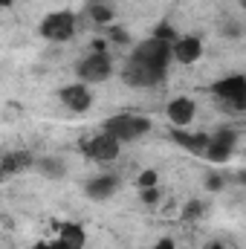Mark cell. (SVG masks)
I'll return each mask as SVG.
<instances>
[{
	"label": "cell",
	"mask_w": 246,
	"mask_h": 249,
	"mask_svg": "<svg viewBox=\"0 0 246 249\" xmlns=\"http://www.w3.org/2000/svg\"><path fill=\"white\" fill-rule=\"evenodd\" d=\"M171 139L177 145H183L185 151H191V154H203L209 148V133H188L185 127H174L171 130Z\"/></svg>",
	"instance_id": "13"
},
{
	"label": "cell",
	"mask_w": 246,
	"mask_h": 249,
	"mask_svg": "<svg viewBox=\"0 0 246 249\" xmlns=\"http://www.w3.org/2000/svg\"><path fill=\"white\" fill-rule=\"evenodd\" d=\"M93 3H102V0H93Z\"/></svg>",
	"instance_id": "30"
},
{
	"label": "cell",
	"mask_w": 246,
	"mask_h": 249,
	"mask_svg": "<svg viewBox=\"0 0 246 249\" xmlns=\"http://www.w3.org/2000/svg\"><path fill=\"white\" fill-rule=\"evenodd\" d=\"M58 99H61L64 107H67V110H72V113H84V110H90V105H93V93H90V87H87L84 81L61 87Z\"/></svg>",
	"instance_id": "8"
},
{
	"label": "cell",
	"mask_w": 246,
	"mask_h": 249,
	"mask_svg": "<svg viewBox=\"0 0 246 249\" xmlns=\"http://www.w3.org/2000/svg\"><path fill=\"white\" fill-rule=\"evenodd\" d=\"M32 165H35V160H32L29 151H6L3 162H0V174H3V180H9V177H15L20 171L32 168Z\"/></svg>",
	"instance_id": "11"
},
{
	"label": "cell",
	"mask_w": 246,
	"mask_h": 249,
	"mask_svg": "<svg viewBox=\"0 0 246 249\" xmlns=\"http://www.w3.org/2000/svg\"><path fill=\"white\" fill-rule=\"evenodd\" d=\"M154 249H177V247H174V241H171V238H159V241L154 244Z\"/></svg>",
	"instance_id": "24"
},
{
	"label": "cell",
	"mask_w": 246,
	"mask_h": 249,
	"mask_svg": "<svg viewBox=\"0 0 246 249\" xmlns=\"http://www.w3.org/2000/svg\"><path fill=\"white\" fill-rule=\"evenodd\" d=\"M223 35L226 38H241V26L238 23H223Z\"/></svg>",
	"instance_id": "23"
},
{
	"label": "cell",
	"mask_w": 246,
	"mask_h": 249,
	"mask_svg": "<svg viewBox=\"0 0 246 249\" xmlns=\"http://www.w3.org/2000/svg\"><path fill=\"white\" fill-rule=\"evenodd\" d=\"M90 15H93L96 23H110L113 20V9H107L105 3H93L90 6Z\"/></svg>",
	"instance_id": "16"
},
{
	"label": "cell",
	"mask_w": 246,
	"mask_h": 249,
	"mask_svg": "<svg viewBox=\"0 0 246 249\" xmlns=\"http://www.w3.org/2000/svg\"><path fill=\"white\" fill-rule=\"evenodd\" d=\"M102 130L116 136L119 142H133V139H139V136H145L151 130V119L136 116V113H116V116L102 122Z\"/></svg>",
	"instance_id": "2"
},
{
	"label": "cell",
	"mask_w": 246,
	"mask_h": 249,
	"mask_svg": "<svg viewBox=\"0 0 246 249\" xmlns=\"http://www.w3.org/2000/svg\"><path fill=\"white\" fill-rule=\"evenodd\" d=\"M171 61H174V44L151 35L148 41L136 44L133 53L127 55L122 67V81L127 87H142V90L157 87L165 78Z\"/></svg>",
	"instance_id": "1"
},
{
	"label": "cell",
	"mask_w": 246,
	"mask_h": 249,
	"mask_svg": "<svg viewBox=\"0 0 246 249\" xmlns=\"http://www.w3.org/2000/svg\"><path fill=\"white\" fill-rule=\"evenodd\" d=\"M235 145H238V133L229 130V127H223V130H217V133L209 136V148L203 151V157H206L211 165H223V162L232 160Z\"/></svg>",
	"instance_id": "6"
},
{
	"label": "cell",
	"mask_w": 246,
	"mask_h": 249,
	"mask_svg": "<svg viewBox=\"0 0 246 249\" xmlns=\"http://www.w3.org/2000/svg\"><path fill=\"white\" fill-rule=\"evenodd\" d=\"M38 32L47 38V41H53V44H67V41H72V35H75V15L72 12H50L44 20H41V26H38Z\"/></svg>",
	"instance_id": "4"
},
{
	"label": "cell",
	"mask_w": 246,
	"mask_h": 249,
	"mask_svg": "<svg viewBox=\"0 0 246 249\" xmlns=\"http://www.w3.org/2000/svg\"><path fill=\"white\" fill-rule=\"evenodd\" d=\"M81 148H84V154H87L90 160H96V162H113V160L119 157V151H122V142H119L116 136H110V133L102 130L99 136L84 139Z\"/></svg>",
	"instance_id": "7"
},
{
	"label": "cell",
	"mask_w": 246,
	"mask_h": 249,
	"mask_svg": "<svg viewBox=\"0 0 246 249\" xmlns=\"http://www.w3.org/2000/svg\"><path fill=\"white\" fill-rule=\"evenodd\" d=\"M75 72L84 84H99V81H107L113 75V61L107 53H90L84 61H78Z\"/></svg>",
	"instance_id": "5"
},
{
	"label": "cell",
	"mask_w": 246,
	"mask_h": 249,
	"mask_svg": "<svg viewBox=\"0 0 246 249\" xmlns=\"http://www.w3.org/2000/svg\"><path fill=\"white\" fill-rule=\"evenodd\" d=\"M241 3H244V9H246V0H241Z\"/></svg>",
	"instance_id": "29"
},
{
	"label": "cell",
	"mask_w": 246,
	"mask_h": 249,
	"mask_svg": "<svg viewBox=\"0 0 246 249\" xmlns=\"http://www.w3.org/2000/svg\"><path fill=\"white\" fill-rule=\"evenodd\" d=\"M139 191H142V194H139V197H142V203H148V206H154V203L159 200V188H157V186H154V188H139Z\"/></svg>",
	"instance_id": "20"
},
{
	"label": "cell",
	"mask_w": 246,
	"mask_h": 249,
	"mask_svg": "<svg viewBox=\"0 0 246 249\" xmlns=\"http://www.w3.org/2000/svg\"><path fill=\"white\" fill-rule=\"evenodd\" d=\"M200 214H203V203L200 200H188L183 209V217L185 220H200Z\"/></svg>",
	"instance_id": "18"
},
{
	"label": "cell",
	"mask_w": 246,
	"mask_h": 249,
	"mask_svg": "<svg viewBox=\"0 0 246 249\" xmlns=\"http://www.w3.org/2000/svg\"><path fill=\"white\" fill-rule=\"evenodd\" d=\"M238 180H241V183L246 186V171H241V174H238Z\"/></svg>",
	"instance_id": "27"
},
{
	"label": "cell",
	"mask_w": 246,
	"mask_h": 249,
	"mask_svg": "<svg viewBox=\"0 0 246 249\" xmlns=\"http://www.w3.org/2000/svg\"><path fill=\"white\" fill-rule=\"evenodd\" d=\"M55 244L61 249H84L87 232H84V226H78V223H64L61 232H58V238H55Z\"/></svg>",
	"instance_id": "14"
},
{
	"label": "cell",
	"mask_w": 246,
	"mask_h": 249,
	"mask_svg": "<svg viewBox=\"0 0 246 249\" xmlns=\"http://www.w3.org/2000/svg\"><path fill=\"white\" fill-rule=\"evenodd\" d=\"M0 6H3V9H9V6H12V0H0Z\"/></svg>",
	"instance_id": "28"
},
{
	"label": "cell",
	"mask_w": 246,
	"mask_h": 249,
	"mask_svg": "<svg viewBox=\"0 0 246 249\" xmlns=\"http://www.w3.org/2000/svg\"><path fill=\"white\" fill-rule=\"evenodd\" d=\"M32 249H61V247H58L55 241H38V244H35Z\"/></svg>",
	"instance_id": "25"
},
{
	"label": "cell",
	"mask_w": 246,
	"mask_h": 249,
	"mask_svg": "<svg viewBox=\"0 0 246 249\" xmlns=\"http://www.w3.org/2000/svg\"><path fill=\"white\" fill-rule=\"evenodd\" d=\"M211 93L223 102V107H229L235 113H244L246 110V75H241V72L214 81L211 84Z\"/></svg>",
	"instance_id": "3"
},
{
	"label": "cell",
	"mask_w": 246,
	"mask_h": 249,
	"mask_svg": "<svg viewBox=\"0 0 246 249\" xmlns=\"http://www.w3.org/2000/svg\"><path fill=\"white\" fill-rule=\"evenodd\" d=\"M110 41H119V44H130V38H127V32H124L122 26L110 29Z\"/></svg>",
	"instance_id": "22"
},
{
	"label": "cell",
	"mask_w": 246,
	"mask_h": 249,
	"mask_svg": "<svg viewBox=\"0 0 246 249\" xmlns=\"http://www.w3.org/2000/svg\"><path fill=\"white\" fill-rule=\"evenodd\" d=\"M116 188H119V177H113V174H99V177H93L84 191H87V197L90 200H110L113 194H116Z\"/></svg>",
	"instance_id": "12"
},
{
	"label": "cell",
	"mask_w": 246,
	"mask_h": 249,
	"mask_svg": "<svg viewBox=\"0 0 246 249\" xmlns=\"http://www.w3.org/2000/svg\"><path fill=\"white\" fill-rule=\"evenodd\" d=\"M194 116H197V105H194V99H188V96H177L174 102H168V119L177 124V127H188V124L194 122Z\"/></svg>",
	"instance_id": "10"
},
{
	"label": "cell",
	"mask_w": 246,
	"mask_h": 249,
	"mask_svg": "<svg viewBox=\"0 0 246 249\" xmlns=\"http://www.w3.org/2000/svg\"><path fill=\"white\" fill-rule=\"evenodd\" d=\"M35 168L47 177V180H61L64 177V162L58 157H47V160H38L35 162Z\"/></svg>",
	"instance_id": "15"
},
{
	"label": "cell",
	"mask_w": 246,
	"mask_h": 249,
	"mask_svg": "<svg viewBox=\"0 0 246 249\" xmlns=\"http://www.w3.org/2000/svg\"><path fill=\"white\" fill-rule=\"evenodd\" d=\"M154 38H162V41H177V35H174V26L171 23H157L154 26Z\"/></svg>",
	"instance_id": "19"
},
{
	"label": "cell",
	"mask_w": 246,
	"mask_h": 249,
	"mask_svg": "<svg viewBox=\"0 0 246 249\" xmlns=\"http://www.w3.org/2000/svg\"><path fill=\"white\" fill-rule=\"evenodd\" d=\"M206 249H223V244H217V241H211V244H206Z\"/></svg>",
	"instance_id": "26"
},
{
	"label": "cell",
	"mask_w": 246,
	"mask_h": 249,
	"mask_svg": "<svg viewBox=\"0 0 246 249\" xmlns=\"http://www.w3.org/2000/svg\"><path fill=\"white\" fill-rule=\"evenodd\" d=\"M206 188H209V191H220V188H223V177L211 171V174L206 177Z\"/></svg>",
	"instance_id": "21"
},
{
	"label": "cell",
	"mask_w": 246,
	"mask_h": 249,
	"mask_svg": "<svg viewBox=\"0 0 246 249\" xmlns=\"http://www.w3.org/2000/svg\"><path fill=\"white\" fill-rule=\"evenodd\" d=\"M157 183H159V174H157L154 168H145V171L139 174V180H136V186L139 188H154Z\"/></svg>",
	"instance_id": "17"
},
{
	"label": "cell",
	"mask_w": 246,
	"mask_h": 249,
	"mask_svg": "<svg viewBox=\"0 0 246 249\" xmlns=\"http://www.w3.org/2000/svg\"><path fill=\"white\" fill-rule=\"evenodd\" d=\"M200 55H203V41L197 35H180L174 41V61L194 64V61H200Z\"/></svg>",
	"instance_id": "9"
}]
</instances>
